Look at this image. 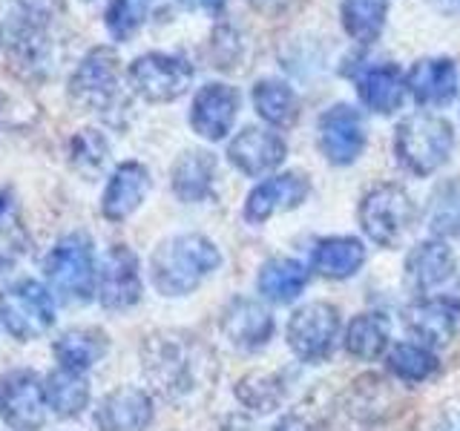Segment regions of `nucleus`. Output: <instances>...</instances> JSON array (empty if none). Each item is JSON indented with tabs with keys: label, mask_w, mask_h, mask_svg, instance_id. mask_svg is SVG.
<instances>
[{
	"label": "nucleus",
	"mask_w": 460,
	"mask_h": 431,
	"mask_svg": "<svg viewBox=\"0 0 460 431\" xmlns=\"http://www.w3.org/2000/svg\"><path fill=\"white\" fill-rule=\"evenodd\" d=\"M316 138L331 164H354L366 150V121L351 104H334L320 115Z\"/></svg>",
	"instance_id": "9b49d317"
},
{
	"label": "nucleus",
	"mask_w": 460,
	"mask_h": 431,
	"mask_svg": "<svg viewBox=\"0 0 460 431\" xmlns=\"http://www.w3.org/2000/svg\"><path fill=\"white\" fill-rule=\"evenodd\" d=\"M342 26L357 43H374L385 29L388 0H340Z\"/></svg>",
	"instance_id": "c756f323"
},
{
	"label": "nucleus",
	"mask_w": 460,
	"mask_h": 431,
	"mask_svg": "<svg viewBox=\"0 0 460 431\" xmlns=\"http://www.w3.org/2000/svg\"><path fill=\"white\" fill-rule=\"evenodd\" d=\"M21 21L49 29L66 9V0H18Z\"/></svg>",
	"instance_id": "4c0bfd02"
},
{
	"label": "nucleus",
	"mask_w": 460,
	"mask_h": 431,
	"mask_svg": "<svg viewBox=\"0 0 460 431\" xmlns=\"http://www.w3.org/2000/svg\"><path fill=\"white\" fill-rule=\"evenodd\" d=\"M107 155H110V144L98 129H81L69 144V162L84 176L101 172V167L107 164Z\"/></svg>",
	"instance_id": "f704fd0d"
},
{
	"label": "nucleus",
	"mask_w": 460,
	"mask_h": 431,
	"mask_svg": "<svg viewBox=\"0 0 460 431\" xmlns=\"http://www.w3.org/2000/svg\"><path fill=\"white\" fill-rule=\"evenodd\" d=\"M9 64L21 72L26 78H47L52 75L55 66V47L52 38L43 26L18 21L12 26L9 35Z\"/></svg>",
	"instance_id": "dca6fc26"
},
{
	"label": "nucleus",
	"mask_w": 460,
	"mask_h": 431,
	"mask_svg": "<svg viewBox=\"0 0 460 431\" xmlns=\"http://www.w3.org/2000/svg\"><path fill=\"white\" fill-rule=\"evenodd\" d=\"M239 115V92L227 84H205L193 98L190 127L208 141H222Z\"/></svg>",
	"instance_id": "4468645a"
},
{
	"label": "nucleus",
	"mask_w": 460,
	"mask_h": 431,
	"mask_svg": "<svg viewBox=\"0 0 460 431\" xmlns=\"http://www.w3.org/2000/svg\"><path fill=\"white\" fill-rule=\"evenodd\" d=\"M222 265L219 248L199 233H181L162 242L150 259L153 285L164 296H187Z\"/></svg>",
	"instance_id": "f03ea898"
},
{
	"label": "nucleus",
	"mask_w": 460,
	"mask_h": 431,
	"mask_svg": "<svg viewBox=\"0 0 460 431\" xmlns=\"http://www.w3.org/2000/svg\"><path fill=\"white\" fill-rule=\"evenodd\" d=\"M438 9H446V12H457L460 9V0H431Z\"/></svg>",
	"instance_id": "79ce46f5"
},
{
	"label": "nucleus",
	"mask_w": 460,
	"mask_h": 431,
	"mask_svg": "<svg viewBox=\"0 0 460 431\" xmlns=\"http://www.w3.org/2000/svg\"><path fill=\"white\" fill-rule=\"evenodd\" d=\"M119 86H121L119 55L110 47H95L84 55L75 75H72L69 95L84 107L104 112L112 110V104L119 101Z\"/></svg>",
	"instance_id": "1a4fd4ad"
},
{
	"label": "nucleus",
	"mask_w": 460,
	"mask_h": 431,
	"mask_svg": "<svg viewBox=\"0 0 460 431\" xmlns=\"http://www.w3.org/2000/svg\"><path fill=\"white\" fill-rule=\"evenodd\" d=\"M236 397L253 411H273L282 400V385L277 377L270 374H248L239 385H236Z\"/></svg>",
	"instance_id": "c9c22d12"
},
{
	"label": "nucleus",
	"mask_w": 460,
	"mask_h": 431,
	"mask_svg": "<svg viewBox=\"0 0 460 431\" xmlns=\"http://www.w3.org/2000/svg\"><path fill=\"white\" fill-rule=\"evenodd\" d=\"M129 86L153 104H167L187 92L193 81V66L179 55L167 52H147L136 57L127 69Z\"/></svg>",
	"instance_id": "0eeeda50"
},
{
	"label": "nucleus",
	"mask_w": 460,
	"mask_h": 431,
	"mask_svg": "<svg viewBox=\"0 0 460 431\" xmlns=\"http://www.w3.org/2000/svg\"><path fill=\"white\" fill-rule=\"evenodd\" d=\"M406 92V78L394 64H377L357 72V95L377 115H392L394 110H400Z\"/></svg>",
	"instance_id": "5701e85b"
},
{
	"label": "nucleus",
	"mask_w": 460,
	"mask_h": 431,
	"mask_svg": "<svg viewBox=\"0 0 460 431\" xmlns=\"http://www.w3.org/2000/svg\"><path fill=\"white\" fill-rule=\"evenodd\" d=\"M288 155V144L279 133L265 127H244L242 133L230 141L227 158L239 167L244 176H265V172L277 170Z\"/></svg>",
	"instance_id": "2eb2a0df"
},
{
	"label": "nucleus",
	"mask_w": 460,
	"mask_h": 431,
	"mask_svg": "<svg viewBox=\"0 0 460 431\" xmlns=\"http://www.w3.org/2000/svg\"><path fill=\"white\" fill-rule=\"evenodd\" d=\"M388 371L406 383H423L438 371V356L431 354L426 345L400 342L397 348H392V354H388Z\"/></svg>",
	"instance_id": "72a5a7b5"
},
{
	"label": "nucleus",
	"mask_w": 460,
	"mask_h": 431,
	"mask_svg": "<svg viewBox=\"0 0 460 431\" xmlns=\"http://www.w3.org/2000/svg\"><path fill=\"white\" fill-rule=\"evenodd\" d=\"M253 107L270 127H294L299 119V98L279 78H262L253 84Z\"/></svg>",
	"instance_id": "cd10ccee"
},
{
	"label": "nucleus",
	"mask_w": 460,
	"mask_h": 431,
	"mask_svg": "<svg viewBox=\"0 0 460 431\" xmlns=\"http://www.w3.org/2000/svg\"><path fill=\"white\" fill-rule=\"evenodd\" d=\"M0 322L18 339H38L55 325V302L35 279H21L0 294Z\"/></svg>",
	"instance_id": "423d86ee"
},
{
	"label": "nucleus",
	"mask_w": 460,
	"mask_h": 431,
	"mask_svg": "<svg viewBox=\"0 0 460 431\" xmlns=\"http://www.w3.org/2000/svg\"><path fill=\"white\" fill-rule=\"evenodd\" d=\"M98 299L110 311H127L141 299V265L127 244H112L101 259Z\"/></svg>",
	"instance_id": "f8f14e48"
},
{
	"label": "nucleus",
	"mask_w": 460,
	"mask_h": 431,
	"mask_svg": "<svg viewBox=\"0 0 460 431\" xmlns=\"http://www.w3.org/2000/svg\"><path fill=\"white\" fill-rule=\"evenodd\" d=\"M43 391H47L49 409L69 420V417H78L86 406H90V385H86L81 371H69V368H58L52 371L47 380H43Z\"/></svg>",
	"instance_id": "c85d7f7f"
},
{
	"label": "nucleus",
	"mask_w": 460,
	"mask_h": 431,
	"mask_svg": "<svg viewBox=\"0 0 460 431\" xmlns=\"http://www.w3.org/2000/svg\"><path fill=\"white\" fill-rule=\"evenodd\" d=\"M153 423V400L136 385L107 394L95 409L98 431H144Z\"/></svg>",
	"instance_id": "f3484780"
},
{
	"label": "nucleus",
	"mask_w": 460,
	"mask_h": 431,
	"mask_svg": "<svg viewBox=\"0 0 460 431\" xmlns=\"http://www.w3.org/2000/svg\"><path fill=\"white\" fill-rule=\"evenodd\" d=\"M181 4L190 6V9H205L210 14H219L227 6V0H181Z\"/></svg>",
	"instance_id": "58836bf2"
},
{
	"label": "nucleus",
	"mask_w": 460,
	"mask_h": 431,
	"mask_svg": "<svg viewBox=\"0 0 460 431\" xmlns=\"http://www.w3.org/2000/svg\"><path fill=\"white\" fill-rule=\"evenodd\" d=\"M47 279L52 294L64 305H84L95 294V251L86 233H69L58 239L47 259Z\"/></svg>",
	"instance_id": "20e7f679"
},
{
	"label": "nucleus",
	"mask_w": 460,
	"mask_h": 431,
	"mask_svg": "<svg viewBox=\"0 0 460 431\" xmlns=\"http://www.w3.org/2000/svg\"><path fill=\"white\" fill-rule=\"evenodd\" d=\"M144 18H147V0H110L107 6V29L115 40L133 38Z\"/></svg>",
	"instance_id": "e433bc0d"
},
{
	"label": "nucleus",
	"mask_w": 460,
	"mask_h": 431,
	"mask_svg": "<svg viewBox=\"0 0 460 431\" xmlns=\"http://www.w3.org/2000/svg\"><path fill=\"white\" fill-rule=\"evenodd\" d=\"M308 285V270L296 259L277 256L268 259V262L259 268L256 277V291L259 296H265L268 302H277V305H288L294 302Z\"/></svg>",
	"instance_id": "b1692460"
},
{
	"label": "nucleus",
	"mask_w": 460,
	"mask_h": 431,
	"mask_svg": "<svg viewBox=\"0 0 460 431\" xmlns=\"http://www.w3.org/2000/svg\"><path fill=\"white\" fill-rule=\"evenodd\" d=\"M29 251V233L14 198L0 190V273L12 270Z\"/></svg>",
	"instance_id": "2f4dec72"
},
{
	"label": "nucleus",
	"mask_w": 460,
	"mask_h": 431,
	"mask_svg": "<svg viewBox=\"0 0 460 431\" xmlns=\"http://www.w3.org/2000/svg\"><path fill=\"white\" fill-rule=\"evenodd\" d=\"M417 207L411 196L406 193V187L400 184H377L374 190H368L359 201V224L363 233L380 244V248H397L402 236L409 233V227L414 224Z\"/></svg>",
	"instance_id": "39448f33"
},
{
	"label": "nucleus",
	"mask_w": 460,
	"mask_h": 431,
	"mask_svg": "<svg viewBox=\"0 0 460 431\" xmlns=\"http://www.w3.org/2000/svg\"><path fill=\"white\" fill-rule=\"evenodd\" d=\"M273 431H311V426L302 420V417L291 414V417H285V420H279L277 426H273Z\"/></svg>",
	"instance_id": "ea45409f"
},
{
	"label": "nucleus",
	"mask_w": 460,
	"mask_h": 431,
	"mask_svg": "<svg viewBox=\"0 0 460 431\" xmlns=\"http://www.w3.org/2000/svg\"><path fill=\"white\" fill-rule=\"evenodd\" d=\"M172 193L181 201H201L213 190L216 158L208 150H184L172 164Z\"/></svg>",
	"instance_id": "393cba45"
},
{
	"label": "nucleus",
	"mask_w": 460,
	"mask_h": 431,
	"mask_svg": "<svg viewBox=\"0 0 460 431\" xmlns=\"http://www.w3.org/2000/svg\"><path fill=\"white\" fill-rule=\"evenodd\" d=\"M225 337L242 351L265 348L273 337V316L253 299H234L222 316Z\"/></svg>",
	"instance_id": "6ab92c4d"
},
{
	"label": "nucleus",
	"mask_w": 460,
	"mask_h": 431,
	"mask_svg": "<svg viewBox=\"0 0 460 431\" xmlns=\"http://www.w3.org/2000/svg\"><path fill=\"white\" fill-rule=\"evenodd\" d=\"M406 328L423 345H449L460 328V308L455 299H423L406 311Z\"/></svg>",
	"instance_id": "412c9836"
},
{
	"label": "nucleus",
	"mask_w": 460,
	"mask_h": 431,
	"mask_svg": "<svg viewBox=\"0 0 460 431\" xmlns=\"http://www.w3.org/2000/svg\"><path fill=\"white\" fill-rule=\"evenodd\" d=\"M388 348V320L383 313H359L345 328V351L357 359H377Z\"/></svg>",
	"instance_id": "7c9ffc66"
},
{
	"label": "nucleus",
	"mask_w": 460,
	"mask_h": 431,
	"mask_svg": "<svg viewBox=\"0 0 460 431\" xmlns=\"http://www.w3.org/2000/svg\"><path fill=\"white\" fill-rule=\"evenodd\" d=\"M366 248L354 236H331L314 248V270L325 279H349L363 268Z\"/></svg>",
	"instance_id": "a878e982"
},
{
	"label": "nucleus",
	"mask_w": 460,
	"mask_h": 431,
	"mask_svg": "<svg viewBox=\"0 0 460 431\" xmlns=\"http://www.w3.org/2000/svg\"><path fill=\"white\" fill-rule=\"evenodd\" d=\"M311 193V181L305 172H279V176H270L262 184H256L248 201H244V219L251 224H262L270 216L296 210L302 201Z\"/></svg>",
	"instance_id": "ddd939ff"
},
{
	"label": "nucleus",
	"mask_w": 460,
	"mask_h": 431,
	"mask_svg": "<svg viewBox=\"0 0 460 431\" xmlns=\"http://www.w3.org/2000/svg\"><path fill=\"white\" fill-rule=\"evenodd\" d=\"M141 365L158 394L184 397L208 380L213 356L193 334L158 330L141 345Z\"/></svg>",
	"instance_id": "f257e3e1"
},
{
	"label": "nucleus",
	"mask_w": 460,
	"mask_h": 431,
	"mask_svg": "<svg viewBox=\"0 0 460 431\" xmlns=\"http://www.w3.org/2000/svg\"><path fill=\"white\" fill-rule=\"evenodd\" d=\"M248 4L256 9V12H265V14H273V12H279L288 0H248Z\"/></svg>",
	"instance_id": "a19ab883"
},
{
	"label": "nucleus",
	"mask_w": 460,
	"mask_h": 431,
	"mask_svg": "<svg viewBox=\"0 0 460 431\" xmlns=\"http://www.w3.org/2000/svg\"><path fill=\"white\" fill-rule=\"evenodd\" d=\"M457 64L452 57H423L406 75L409 95L423 107H443L457 95Z\"/></svg>",
	"instance_id": "a211bd4d"
},
{
	"label": "nucleus",
	"mask_w": 460,
	"mask_h": 431,
	"mask_svg": "<svg viewBox=\"0 0 460 431\" xmlns=\"http://www.w3.org/2000/svg\"><path fill=\"white\" fill-rule=\"evenodd\" d=\"M288 345L302 363H323L334 351L340 334V311L328 302H308L288 322Z\"/></svg>",
	"instance_id": "6e6552de"
},
{
	"label": "nucleus",
	"mask_w": 460,
	"mask_h": 431,
	"mask_svg": "<svg viewBox=\"0 0 460 431\" xmlns=\"http://www.w3.org/2000/svg\"><path fill=\"white\" fill-rule=\"evenodd\" d=\"M0 414L14 431H40L47 426L49 402L35 371H12L0 383Z\"/></svg>",
	"instance_id": "9d476101"
},
{
	"label": "nucleus",
	"mask_w": 460,
	"mask_h": 431,
	"mask_svg": "<svg viewBox=\"0 0 460 431\" xmlns=\"http://www.w3.org/2000/svg\"><path fill=\"white\" fill-rule=\"evenodd\" d=\"M110 351V339L101 328H72L55 342V359L61 368L69 371H86L104 359Z\"/></svg>",
	"instance_id": "bb28decb"
},
{
	"label": "nucleus",
	"mask_w": 460,
	"mask_h": 431,
	"mask_svg": "<svg viewBox=\"0 0 460 431\" xmlns=\"http://www.w3.org/2000/svg\"><path fill=\"white\" fill-rule=\"evenodd\" d=\"M426 222L438 239L460 233V179H446L431 190Z\"/></svg>",
	"instance_id": "473e14b6"
},
{
	"label": "nucleus",
	"mask_w": 460,
	"mask_h": 431,
	"mask_svg": "<svg viewBox=\"0 0 460 431\" xmlns=\"http://www.w3.org/2000/svg\"><path fill=\"white\" fill-rule=\"evenodd\" d=\"M150 190V172L138 162H124L121 167H115L112 179L101 198V213L110 222H124L127 216H133L141 201L147 198Z\"/></svg>",
	"instance_id": "aec40b11"
},
{
	"label": "nucleus",
	"mask_w": 460,
	"mask_h": 431,
	"mask_svg": "<svg viewBox=\"0 0 460 431\" xmlns=\"http://www.w3.org/2000/svg\"><path fill=\"white\" fill-rule=\"evenodd\" d=\"M455 150V129L449 119L435 112H414L394 129L397 162L414 176H431Z\"/></svg>",
	"instance_id": "7ed1b4c3"
},
{
	"label": "nucleus",
	"mask_w": 460,
	"mask_h": 431,
	"mask_svg": "<svg viewBox=\"0 0 460 431\" xmlns=\"http://www.w3.org/2000/svg\"><path fill=\"white\" fill-rule=\"evenodd\" d=\"M455 302H457V308H460V285H457V291H455V296H452Z\"/></svg>",
	"instance_id": "37998d69"
},
{
	"label": "nucleus",
	"mask_w": 460,
	"mask_h": 431,
	"mask_svg": "<svg viewBox=\"0 0 460 431\" xmlns=\"http://www.w3.org/2000/svg\"><path fill=\"white\" fill-rule=\"evenodd\" d=\"M455 273L452 248L443 239H429L414 244L406 256V279L414 291H435Z\"/></svg>",
	"instance_id": "4be33fe9"
}]
</instances>
